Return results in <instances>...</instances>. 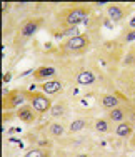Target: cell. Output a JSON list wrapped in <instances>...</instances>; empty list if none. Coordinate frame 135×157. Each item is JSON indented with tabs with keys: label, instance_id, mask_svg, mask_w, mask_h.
<instances>
[{
	"label": "cell",
	"instance_id": "11",
	"mask_svg": "<svg viewBox=\"0 0 135 157\" xmlns=\"http://www.w3.org/2000/svg\"><path fill=\"white\" fill-rule=\"evenodd\" d=\"M118 104H120V100L112 94H107V95L102 97V105L105 107V109L112 110V109H115V107H118Z\"/></svg>",
	"mask_w": 135,
	"mask_h": 157
},
{
	"label": "cell",
	"instance_id": "6",
	"mask_svg": "<svg viewBox=\"0 0 135 157\" xmlns=\"http://www.w3.org/2000/svg\"><path fill=\"white\" fill-rule=\"evenodd\" d=\"M22 102H24V95L18 90H12L10 94H7L3 97V107H5V109H12V107L18 105V104H22Z\"/></svg>",
	"mask_w": 135,
	"mask_h": 157
},
{
	"label": "cell",
	"instance_id": "8",
	"mask_svg": "<svg viewBox=\"0 0 135 157\" xmlns=\"http://www.w3.org/2000/svg\"><path fill=\"white\" fill-rule=\"evenodd\" d=\"M40 90L45 94H58L62 90V82L60 80H47L40 85Z\"/></svg>",
	"mask_w": 135,
	"mask_h": 157
},
{
	"label": "cell",
	"instance_id": "18",
	"mask_svg": "<svg viewBox=\"0 0 135 157\" xmlns=\"http://www.w3.org/2000/svg\"><path fill=\"white\" fill-rule=\"evenodd\" d=\"M52 114L57 117V115H60V114H63V107L62 105H55V107H52Z\"/></svg>",
	"mask_w": 135,
	"mask_h": 157
},
{
	"label": "cell",
	"instance_id": "16",
	"mask_svg": "<svg viewBox=\"0 0 135 157\" xmlns=\"http://www.w3.org/2000/svg\"><path fill=\"white\" fill-rule=\"evenodd\" d=\"M95 130L100 134H105L108 132V122L105 121V119H99V121L95 122Z\"/></svg>",
	"mask_w": 135,
	"mask_h": 157
},
{
	"label": "cell",
	"instance_id": "3",
	"mask_svg": "<svg viewBox=\"0 0 135 157\" xmlns=\"http://www.w3.org/2000/svg\"><path fill=\"white\" fill-rule=\"evenodd\" d=\"M27 99L30 100V105L35 109V112L43 114V112L52 109V102L47 95H43L42 92H33V94H27Z\"/></svg>",
	"mask_w": 135,
	"mask_h": 157
},
{
	"label": "cell",
	"instance_id": "19",
	"mask_svg": "<svg viewBox=\"0 0 135 157\" xmlns=\"http://www.w3.org/2000/svg\"><path fill=\"white\" fill-rule=\"evenodd\" d=\"M135 39V30H130L129 33H127V37H125V40L127 42H132V40Z\"/></svg>",
	"mask_w": 135,
	"mask_h": 157
},
{
	"label": "cell",
	"instance_id": "10",
	"mask_svg": "<svg viewBox=\"0 0 135 157\" xmlns=\"http://www.w3.org/2000/svg\"><path fill=\"white\" fill-rule=\"evenodd\" d=\"M77 82L82 85H90L95 82V74L90 72V70H82L80 74L77 75Z\"/></svg>",
	"mask_w": 135,
	"mask_h": 157
},
{
	"label": "cell",
	"instance_id": "14",
	"mask_svg": "<svg viewBox=\"0 0 135 157\" xmlns=\"http://www.w3.org/2000/svg\"><path fill=\"white\" fill-rule=\"evenodd\" d=\"M82 129H85V121L84 119H75V121H72V124L69 127V132L75 134V132H80Z\"/></svg>",
	"mask_w": 135,
	"mask_h": 157
},
{
	"label": "cell",
	"instance_id": "20",
	"mask_svg": "<svg viewBox=\"0 0 135 157\" xmlns=\"http://www.w3.org/2000/svg\"><path fill=\"white\" fill-rule=\"evenodd\" d=\"M129 25H130V29H132V30L135 29V15H133L132 18H130V24H129Z\"/></svg>",
	"mask_w": 135,
	"mask_h": 157
},
{
	"label": "cell",
	"instance_id": "17",
	"mask_svg": "<svg viewBox=\"0 0 135 157\" xmlns=\"http://www.w3.org/2000/svg\"><path fill=\"white\" fill-rule=\"evenodd\" d=\"M24 157H48V151H43V149H33V151H28Z\"/></svg>",
	"mask_w": 135,
	"mask_h": 157
},
{
	"label": "cell",
	"instance_id": "15",
	"mask_svg": "<svg viewBox=\"0 0 135 157\" xmlns=\"http://www.w3.org/2000/svg\"><path fill=\"white\" fill-rule=\"evenodd\" d=\"M63 132H65V129H63L62 124H58V122H54V124H50V134L55 137H60L63 136Z\"/></svg>",
	"mask_w": 135,
	"mask_h": 157
},
{
	"label": "cell",
	"instance_id": "5",
	"mask_svg": "<svg viewBox=\"0 0 135 157\" xmlns=\"http://www.w3.org/2000/svg\"><path fill=\"white\" fill-rule=\"evenodd\" d=\"M17 117L20 119L22 122H25V124H33L35 122V109H33L32 105H22L20 109L17 110Z\"/></svg>",
	"mask_w": 135,
	"mask_h": 157
},
{
	"label": "cell",
	"instance_id": "4",
	"mask_svg": "<svg viewBox=\"0 0 135 157\" xmlns=\"http://www.w3.org/2000/svg\"><path fill=\"white\" fill-rule=\"evenodd\" d=\"M43 25V18L40 17H32V18H27L24 24L20 25V37L22 39H30L32 35H35L37 32L40 30V27Z\"/></svg>",
	"mask_w": 135,
	"mask_h": 157
},
{
	"label": "cell",
	"instance_id": "2",
	"mask_svg": "<svg viewBox=\"0 0 135 157\" xmlns=\"http://www.w3.org/2000/svg\"><path fill=\"white\" fill-rule=\"evenodd\" d=\"M88 47V39L87 35H75L70 37L69 40L62 44V50L65 54H77V52H84Z\"/></svg>",
	"mask_w": 135,
	"mask_h": 157
},
{
	"label": "cell",
	"instance_id": "1",
	"mask_svg": "<svg viewBox=\"0 0 135 157\" xmlns=\"http://www.w3.org/2000/svg\"><path fill=\"white\" fill-rule=\"evenodd\" d=\"M88 7H72V9H67L62 12V15H60V18H62V24L67 25V27H75V25L82 24V22L87 18L88 15Z\"/></svg>",
	"mask_w": 135,
	"mask_h": 157
},
{
	"label": "cell",
	"instance_id": "12",
	"mask_svg": "<svg viewBox=\"0 0 135 157\" xmlns=\"http://www.w3.org/2000/svg\"><path fill=\"white\" fill-rule=\"evenodd\" d=\"M115 134H117L118 137H129L130 134H132V125H130L129 122H120L117 125V129H115Z\"/></svg>",
	"mask_w": 135,
	"mask_h": 157
},
{
	"label": "cell",
	"instance_id": "7",
	"mask_svg": "<svg viewBox=\"0 0 135 157\" xmlns=\"http://www.w3.org/2000/svg\"><path fill=\"white\" fill-rule=\"evenodd\" d=\"M55 74H57V70L54 69V67H48V65H43V67H39V69L33 72V78H35L37 82L43 80V78H48V77H55Z\"/></svg>",
	"mask_w": 135,
	"mask_h": 157
},
{
	"label": "cell",
	"instance_id": "13",
	"mask_svg": "<svg viewBox=\"0 0 135 157\" xmlns=\"http://www.w3.org/2000/svg\"><path fill=\"white\" fill-rule=\"evenodd\" d=\"M108 119L120 124V122H123V119H125V110H122L120 107H115V109L108 110Z\"/></svg>",
	"mask_w": 135,
	"mask_h": 157
},
{
	"label": "cell",
	"instance_id": "21",
	"mask_svg": "<svg viewBox=\"0 0 135 157\" xmlns=\"http://www.w3.org/2000/svg\"><path fill=\"white\" fill-rule=\"evenodd\" d=\"M77 157H88V155H87V154H78Z\"/></svg>",
	"mask_w": 135,
	"mask_h": 157
},
{
	"label": "cell",
	"instance_id": "9",
	"mask_svg": "<svg viewBox=\"0 0 135 157\" xmlns=\"http://www.w3.org/2000/svg\"><path fill=\"white\" fill-rule=\"evenodd\" d=\"M107 13H108V17H110L112 20L118 22V20L123 18V15H125V10H123L120 5H108L107 7Z\"/></svg>",
	"mask_w": 135,
	"mask_h": 157
}]
</instances>
